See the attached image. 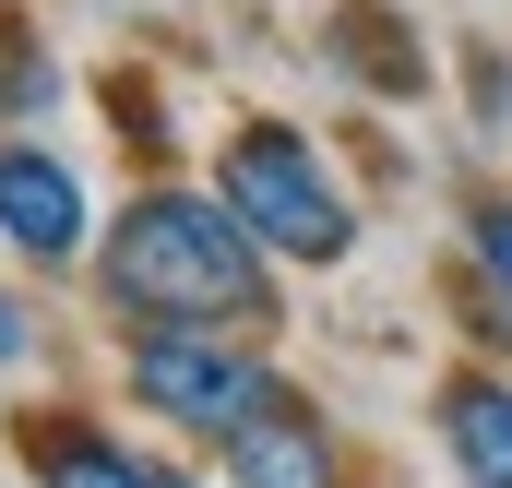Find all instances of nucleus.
Returning a JSON list of instances; mask_svg holds the SVG:
<instances>
[{
  "label": "nucleus",
  "instance_id": "1",
  "mask_svg": "<svg viewBox=\"0 0 512 488\" xmlns=\"http://www.w3.org/2000/svg\"><path fill=\"white\" fill-rule=\"evenodd\" d=\"M274 250L251 239V215L227 191H143L120 227H108V298L131 322H191V334H227L274 310Z\"/></svg>",
  "mask_w": 512,
  "mask_h": 488
},
{
  "label": "nucleus",
  "instance_id": "2",
  "mask_svg": "<svg viewBox=\"0 0 512 488\" xmlns=\"http://www.w3.org/2000/svg\"><path fill=\"white\" fill-rule=\"evenodd\" d=\"M227 203L251 215V239L274 250V262H346V250H358V215H346L334 167H322L286 120H251L227 143Z\"/></svg>",
  "mask_w": 512,
  "mask_h": 488
},
{
  "label": "nucleus",
  "instance_id": "3",
  "mask_svg": "<svg viewBox=\"0 0 512 488\" xmlns=\"http://www.w3.org/2000/svg\"><path fill=\"white\" fill-rule=\"evenodd\" d=\"M274 393H286V381H274L262 358H239L227 334H191V322H155V334L131 346V405H155V417H167V429H191V441L251 429Z\"/></svg>",
  "mask_w": 512,
  "mask_h": 488
},
{
  "label": "nucleus",
  "instance_id": "4",
  "mask_svg": "<svg viewBox=\"0 0 512 488\" xmlns=\"http://www.w3.org/2000/svg\"><path fill=\"white\" fill-rule=\"evenodd\" d=\"M227 488H334V429L298 393H274L251 429H227Z\"/></svg>",
  "mask_w": 512,
  "mask_h": 488
},
{
  "label": "nucleus",
  "instance_id": "5",
  "mask_svg": "<svg viewBox=\"0 0 512 488\" xmlns=\"http://www.w3.org/2000/svg\"><path fill=\"white\" fill-rule=\"evenodd\" d=\"M0 239L24 250V262H72L84 250V191H72V167L60 155H0Z\"/></svg>",
  "mask_w": 512,
  "mask_h": 488
},
{
  "label": "nucleus",
  "instance_id": "6",
  "mask_svg": "<svg viewBox=\"0 0 512 488\" xmlns=\"http://www.w3.org/2000/svg\"><path fill=\"white\" fill-rule=\"evenodd\" d=\"M441 441H453L465 488H512V381H489V369L441 381Z\"/></svg>",
  "mask_w": 512,
  "mask_h": 488
},
{
  "label": "nucleus",
  "instance_id": "7",
  "mask_svg": "<svg viewBox=\"0 0 512 488\" xmlns=\"http://www.w3.org/2000/svg\"><path fill=\"white\" fill-rule=\"evenodd\" d=\"M24 453L48 465V488H179L155 465H131L120 441H96V429H24Z\"/></svg>",
  "mask_w": 512,
  "mask_h": 488
},
{
  "label": "nucleus",
  "instance_id": "8",
  "mask_svg": "<svg viewBox=\"0 0 512 488\" xmlns=\"http://www.w3.org/2000/svg\"><path fill=\"white\" fill-rule=\"evenodd\" d=\"M0 108H48V60H36L12 24H0Z\"/></svg>",
  "mask_w": 512,
  "mask_h": 488
},
{
  "label": "nucleus",
  "instance_id": "9",
  "mask_svg": "<svg viewBox=\"0 0 512 488\" xmlns=\"http://www.w3.org/2000/svg\"><path fill=\"white\" fill-rule=\"evenodd\" d=\"M477 262H489V286L512 298V203H477Z\"/></svg>",
  "mask_w": 512,
  "mask_h": 488
},
{
  "label": "nucleus",
  "instance_id": "10",
  "mask_svg": "<svg viewBox=\"0 0 512 488\" xmlns=\"http://www.w3.org/2000/svg\"><path fill=\"white\" fill-rule=\"evenodd\" d=\"M24 346H36V322H24V310H12V298H0V369L24 358Z\"/></svg>",
  "mask_w": 512,
  "mask_h": 488
}]
</instances>
